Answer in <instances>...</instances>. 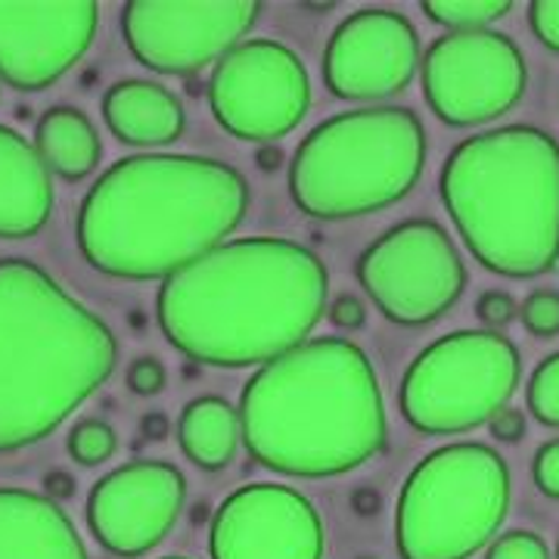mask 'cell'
<instances>
[{
	"label": "cell",
	"instance_id": "cell-1",
	"mask_svg": "<svg viewBox=\"0 0 559 559\" xmlns=\"http://www.w3.org/2000/svg\"><path fill=\"white\" fill-rule=\"evenodd\" d=\"M326 299L318 252L283 237H242L162 280L156 314L165 340L187 358L252 367L308 342Z\"/></svg>",
	"mask_w": 559,
	"mask_h": 559
},
{
	"label": "cell",
	"instance_id": "cell-2",
	"mask_svg": "<svg viewBox=\"0 0 559 559\" xmlns=\"http://www.w3.org/2000/svg\"><path fill=\"white\" fill-rule=\"evenodd\" d=\"M249 183L205 156L143 153L106 168L79 209V249L119 280H168L227 242L246 218Z\"/></svg>",
	"mask_w": 559,
	"mask_h": 559
},
{
	"label": "cell",
	"instance_id": "cell-3",
	"mask_svg": "<svg viewBox=\"0 0 559 559\" xmlns=\"http://www.w3.org/2000/svg\"><path fill=\"white\" fill-rule=\"evenodd\" d=\"M240 426L261 466L299 479L352 473L389 436L373 364L336 336L301 342L264 364L242 389Z\"/></svg>",
	"mask_w": 559,
	"mask_h": 559
},
{
	"label": "cell",
	"instance_id": "cell-4",
	"mask_svg": "<svg viewBox=\"0 0 559 559\" xmlns=\"http://www.w3.org/2000/svg\"><path fill=\"white\" fill-rule=\"evenodd\" d=\"M119 345L44 267L0 261V454L47 439L112 377Z\"/></svg>",
	"mask_w": 559,
	"mask_h": 559
},
{
	"label": "cell",
	"instance_id": "cell-5",
	"mask_svg": "<svg viewBox=\"0 0 559 559\" xmlns=\"http://www.w3.org/2000/svg\"><path fill=\"white\" fill-rule=\"evenodd\" d=\"M441 202L491 274L540 277L559 261V143L535 124L454 146L441 168Z\"/></svg>",
	"mask_w": 559,
	"mask_h": 559
},
{
	"label": "cell",
	"instance_id": "cell-6",
	"mask_svg": "<svg viewBox=\"0 0 559 559\" xmlns=\"http://www.w3.org/2000/svg\"><path fill=\"white\" fill-rule=\"evenodd\" d=\"M426 165V131L404 106L355 109L320 121L289 165V193L320 221L373 215L404 200Z\"/></svg>",
	"mask_w": 559,
	"mask_h": 559
},
{
	"label": "cell",
	"instance_id": "cell-7",
	"mask_svg": "<svg viewBox=\"0 0 559 559\" xmlns=\"http://www.w3.org/2000/svg\"><path fill=\"white\" fill-rule=\"evenodd\" d=\"M510 510V469L495 448L460 441L432 451L401 485V559H469L498 535Z\"/></svg>",
	"mask_w": 559,
	"mask_h": 559
},
{
	"label": "cell",
	"instance_id": "cell-8",
	"mask_svg": "<svg viewBox=\"0 0 559 559\" xmlns=\"http://www.w3.org/2000/svg\"><path fill=\"white\" fill-rule=\"evenodd\" d=\"M520 348L495 330H460L423 348L401 380V414L426 436L476 429L513 399Z\"/></svg>",
	"mask_w": 559,
	"mask_h": 559
},
{
	"label": "cell",
	"instance_id": "cell-9",
	"mask_svg": "<svg viewBox=\"0 0 559 559\" xmlns=\"http://www.w3.org/2000/svg\"><path fill=\"white\" fill-rule=\"evenodd\" d=\"M358 280L385 318L426 326L454 308L466 289V267L448 230L436 221H401L367 246Z\"/></svg>",
	"mask_w": 559,
	"mask_h": 559
},
{
	"label": "cell",
	"instance_id": "cell-10",
	"mask_svg": "<svg viewBox=\"0 0 559 559\" xmlns=\"http://www.w3.org/2000/svg\"><path fill=\"white\" fill-rule=\"evenodd\" d=\"M429 109L448 128H473L507 116L525 94L522 50L500 32H448L419 62Z\"/></svg>",
	"mask_w": 559,
	"mask_h": 559
},
{
	"label": "cell",
	"instance_id": "cell-11",
	"mask_svg": "<svg viewBox=\"0 0 559 559\" xmlns=\"http://www.w3.org/2000/svg\"><path fill=\"white\" fill-rule=\"evenodd\" d=\"M212 116L240 140L286 138L311 106V81L299 53L280 40H246L218 60L209 79Z\"/></svg>",
	"mask_w": 559,
	"mask_h": 559
},
{
	"label": "cell",
	"instance_id": "cell-12",
	"mask_svg": "<svg viewBox=\"0 0 559 559\" xmlns=\"http://www.w3.org/2000/svg\"><path fill=\"white\" fill-rule=\"evenodd\" d=\"M259 16L255 0H131L121 10V32L146 69L190 75L224 60Z\"/></svg>",
	"mask_w": 559,
	"mask_h": 559
},
{
	"label": "cell",
	"instance_id": "cell-13",
	"mask_svg": "<svg viewBox=\"0 0 559 559\" xmlns=\"http://www.w3.org/2000/svg\"><path fill=\"white\" fill-rule=\"evenodd\" d=\"M212 559H323L314 503L274 481L227 495L209 528Z\"/></svg>",
	"mask_w": 559,
	"mask_h": 559
},
{
	"label": "cell",
	"instance_id": "cell-14",
	"mask_svg": "<svg viewBox=\"0 0 559 559\" xmlns=\"http://www.w3.org/2000/svg\"><path fill=\"white\" fill-rule=\"evenodd\" d=\"M417 28L395 10H358L336 25L323 53V79L340 100H389L417 75Z\"/></svg>",
	"mask_w": 559,
	"mask_h": 559
},
{
	"label": "cell",
	"instance_id": "cell-15",
	"mask_svg": "<svg viewBox=\"0 0 559 559\" xmlns=\"http://www.w3.org/2000/svg\"><path fill=\"white\" fill-rule=\"evenodd\" d=\"M187 498L183 473L162 460H138L103 476L87 498V525L109 554L143 557L175 528Z\"/></svg>",
	"mask_w": 559,
	"mask_h": 559
},
{
	"label": "cell",
	"instance_id": "cell-16",
	"mask_svg": "<svg viewBox=\"0 0 559 559\" xmlns=\"http://www.w3.org/2000/svg\"><path fill=\"white\" fill-rule=\"evenodd\" d=\"M100 25L97 3H0V79L44 91L87 53Z\"/></svg>",
	"mask_w": 559,
	"mask_h": 559
},
{
	"label": "cell",
	"instance_id": "cell-17",
	"mask_svg": "<svg viewBox=\"0 0 559 559\" xmlns=\"http://www.w3.org/2000/svg\"><path fill=\"white\" fill-rule=\"evenodd\" d=\"M0 559L91 557L57 500L22 488H0Z\"/></svg>",
	"mask_w": 559,
	"mask_h": 559
},
{
	"label": "cell",
	"instance_id": "cell-18",
	"mask_svg": "<svg viewBox=\"0 0 559 559\" xmlns=\"http://www.w3.org/2000/svg\"><path fill=\"white\" fill-rule=\"evenodd\" d=\"M53 212V178L20 131L0 124V240L35 237Z\"/></svg>",
	"mask_w": 559,
	"mask_h": 559
},
{
	"label": "cell",
	"instance_id": "cell-19",
	"mask_svg": "<svg viewBox=\"0 0 559 559\" xmlns=\"http://www.w3.org/2000/svg\"><path fill=\"white\" fill-rule=\"evenodd\" d=\"M103 119L109 131L131 146H168L183 134V106L156 81H119L103 97Z\"/></svg>",
	"mask_w": 559,
	"mask_h": 559
},
{
	"label": "cell",
	"instance_id": "cell-20",
	"mask_svg": "<svg viewBox=\"0 0 559 559\" xmlns=\"http://www.w3.org/2000/svg\"><path fill=\"white\" fill-rule=\"evenodd\" d=\"M35 150L47 162L50 175L81 180L100 165L103 143L91 119L72 106L47 109L35 124Z\"/></svg>",
	"mask_w": 559,
	"mask_h": 559
},
{
	"label": "cell",
	"instance_id": "cell-21",
	"mask_svg": "<svg viewBox=\"0 0 559 559\" xmlns=\"http://www.w3.org/2000/svg\"><path fill=\"white\" fill-rule=\"evenodd\" d=\"M178 439L183 454L202 469H224L237 457L242 439L240 414L218 395L193 399L178 419Z\"/></svg>",
	"mask_w": 559,
	"mask_h": 559
},
{
	"label": "cell",
	"instance_id": "cell-22",
	"mask_svg": "<svg viewBox=\"0 0 559 559\" xmlns=\"http://www.w3.org/2000/svg\"><path fill=\"white\" fill-rule=\"evenodd\" d=\"M513 10V0H423V13L451 32H481Z\"/></svg>",
	"mask_w": 559,
	"mask_h": 559
},
{
	"label": "cell",
	"instance_id": "cell-23",
	"mask_svg": "<svg viewBox=\"0 0 559 559\" xmlns=\"http://www.w3.org/2000/svg\"><path fill=\"white\" fill-rule=\"evenodd\" d=\"M66 448H69V457L81 466H100L116 454L119 439H116L112 426H106L100 419H84L79 426H72Z\"/></svg>",
	"mask_w": 559,
	"mask_h": 559
},
{
	"label": "cell",
	"instance_id": "cell-24",
	"mask_svg": "<svg viewBox=\"0 0 559 559\" xmlns=\"http://www.w3.org/2000/svg\"><path fill=\"white\" fill-rule=\"evenodd\" d=\"M525 401H528L532 417L550 429H559V352L540 360L538 370L532 373Z\"/></svg>",
	"mask_w": 559,
	"mask_h": 559
},
{
	"label": "cell",
	"instance_id": "cell-25",
	"mask_svg": "<svg viewBox=\"0 0 559 559\" xmlns=\"http://www.w3.org/2000/svg\"><path fill=\"white\" fill-rule=\"evenodd\" d=\"M522 323L535 336H557L559 333V293L535 289L520 308Z\"/></svg>",
	"mask_w": 559,
	"mask_h": 559
},
{
	"label": "cell",
	"instance_id": "cell-26",
	"mask_svg": "<svg viewBox=\"0 0 559 559\" xmlns=\"http://www.w3.org/2000/svg\"><path fill=\"white\" fill-rule=\"evenodd\" d=\"M485 559H550V550L535 532H507L488 547Z\"/></svg>",
	"mask_w": 559,
	"mask_h": 559
},
{
	"label": "cell",
	"instance_id": "cell-27",
	"mask_svg": "<svg viewBox=\"0 0 559 559\" xmlns=\"http://www.w3.org/2000/svg\"><path fill=\"white\" fill-rule=\"evenodd\" d=\"M528 22H532V32L535 38L559 53V0H535L528 7Z\"/></svg>",
	"mask_w": 559,
	"mask_h": 559
},
{
	"label": "cell",
	"instance_id": "cell-28",
	"mask_svg": "<svg viewBox=\"0 0 559 559\" xmlns=\"http://www.w3.org/2000/svg\"><path fill=\"white\" fill-rule=\"evenodd\" d=\"M532 476H535V485L540 488V495L559 500V439L547 441L535 454Z\"/></svg>",
	"mask_w": 559,
	"mask_h": 559
},
{
	"label": "cell",
	"instance_id": "cell-29",
	"mask_svg": "<svg viewBox=\"0 0 559 559\" xmlns=\"http://www.w3.org/2000/svg\"><path fill=\"white\" fill-rule=\"evenodd\" d=\"M128 389L138 392V395H159L165 389V367L162 360L156 358H138L131 367H128Z\"/></svg>",
	"mask_w": 559,
	"mask_h": 559
},
{
	"label": "cell",
	"instance_id": "cell-30",
	"mask_svg": "<svg viewBox=\"0 0 559 559\" xmlns=\"http://www.w3.org/2000/svg\"><path fill=\"white\" fill-rule=\"evenodd\" d=\"M476 314L485 326H507V323H513V318L520 314V308H516V299L510 296V293H485L479 301H476Z\"/></svg>",
	"mask_w": 559,
	"mask_h": 559
},
{
	"label": "cell",
	"instance_id": "cell-31",
	"mask_svg": "<svg viewBox=\"0 0 559 559\" xmlns=\"http://www.w3.org/2000/svg\"><path fill=\"white\" fill-rule=\"evenodd\" d=\"M488 429L503 444H516L525 436V417L516 407H503V411H498L495 417L488 419Z\"/></svg>",
	"mask_w": 559,
	"mask_h": 559
},
{
	"label": "cell",
	"instance_id": "cell-32",
	"mask_svg": "<svg viewBox=\"0 0 559 559\" xmlns=\"http://www.w3.org/2000/svg\"><path fill=\"white\" fill-rule=\"evenodd\" d=\"M330 320L342 330H355L364 323V301L355 299V296H340L330 308Z\"/></svg>",
	"mask_w": 559,
	"mask_h": 559
},
{
	"label": "cell",
	"instance_id": "cell-33",
	"mask_svg": "<svg viewBox=\"0 0 559 559\" xmlns=\"http://www.w3.org/2000/svg\"><path fill=\"white\" fill-rule=\"evenodd\" d=\"M44 491H47V498H72V491H75V481L69 473H62V469H53V473H47V479H44Z\"/></svg>",
	"mask_w": 559,
	"mask_h": 559
},
{
	"label": "cell",
	"instance_id": "cell-34",
	"mask_svg": "<svg viewBox=\"0 0 559 559\" xmlns=\"http://www.w3.org/2000/svg\"><path fill=\"white\" fill-rule=\"evenodd\" d=\"M143 432H146V439L162 441L165 432H168V419L162 417V414H150V417L143 419Z\"/></svg>",
	"mask_w": 559,
	"mask_h": 559
},
{
	"label": "cell",
	"instance_id": "cell-35",
	"mask_svg": "<svg viewBox=\"0 0 559 559\" xmlns=\"http://www.w3.org/2000/svg\"><path fill=\"white\" fill-rule=\"evenodd\" d=\"M165 559H183V557H165Z\"/></svg>",
	"mask_w": 559,
	"mask_h": 559
},
{
	"label": "cell",
	"instance_id": "cell-36",
	"mask_svg": "<svg viewBox=\"0 0 559 559\" xmlns=\"http://www.w3.org/2000/svg\"><path fill=\"white\" fill-rule=\"evenodd\" d=\"M557 559H559V547H557Z\"/></svg>",
	"mask_w": 559,
	"mask_h": 559
}]
</instances>
